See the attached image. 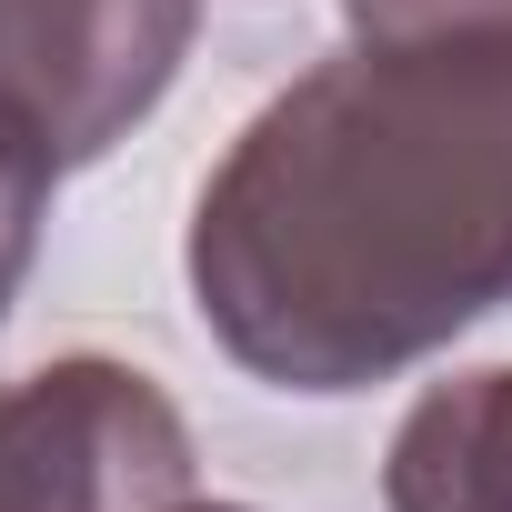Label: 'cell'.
Masks as SVG:
<instances>
[{
  "instance_id": "4",
  "label": "cell",
  "mask_w": 512,
  "mask_h": 512,
  "mask_svg": "<svg viewBox=\"0 0 512 512\" xmlns=\"http://www.w3.org/2000/svg\"><path fill=\"white\" fill-rule=\"evenodd\" d=\"M382 512H512V362H472L392 422Z\"/></svg>"
},
{
  "instance_id": "5",
  "label": "cell",
  "mask_w": 512,
  "mask_h": 512,
  "mask_svg": "<svg viewBox=\"0 0 512 512\" xmlns=\"http://www.w3.org/2000/svg\"><path fill=\"white\" fill-rule=\"evenodd\" d=\"M51 181H61V151L0 101V312H11L31 251H41V211H51Z\"/></svg>"
},
{
  "instance_id": "3",
  "label": "cell",
  "mask_w": 512,
  "mask_h": 512,
  "mask_svg": "<svg viewBox=\"0 0 512 512\" xmlns=\"http://www.w3.org/2000/svg\"><path fill=\"white\" fill-rule=\"evenodd\" d=\"M201 31V0H0V101L61 171L131 141V121L171 91Z\"/></svg>"
},
{
  "instance_id": "2",
  "label": "cell",
  "mask_w": 512,
  "mask_h": 512,
  "mask_svg": "<svg viewBox=\"0 0 512 512\" xmlns=\"http://www.w3.org/2000/svg\"><path fill=\"white\" fill-rule=\"evenodd\" d=\"M191 422L111 352H61L0 392V512H181Z\"/></svg>"
},
{
  "instance_id": "6",
  "label": "cell",
  "mask_w": 512,
  "mask_h": 512,
  "mask_svg": "<svg viewBox=\"0 0 512 512\" xmlns=\"http://www.w3.org/2000/svg\"><path fill=\"white\" fill-rule=\"evenodd\" d=\"M352 41H412V31H472V21H512V0H342Z\"/></svg>"
},
{
  "instance_id": "7",
  "label": "cell",
  "mask_w": 512,
  "mask_h": 512,
  "mask_svg": "<svg viewBox=\"0 0 512 512\" xmlns=\"http://www.w3.org/2000/svg\"><path fill=\"white\" fill-rule=\"evenodd\" d=\"M181 512H241V502H181Z\"/></svg>"
},
{
  "instance_id": "1",
  "label": "cell",
  "mask_w": 512,
  "mask_h": 512,
  "mask_svg": "<svg viewBox=\"0 0 512 512\" xmlns=\"http://www.w3.org/2000/svg\"><path fill=\"white\" fill-rule=\"evenodd\" d=\"M191 302L272 392H372L512 312V21L342 41L191 201Z\"/></svg>"
}]
</instances>
